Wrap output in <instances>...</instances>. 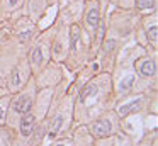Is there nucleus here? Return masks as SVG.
Returning a JSON list of instances; mask_svg holds the SVG:
<instances>
[{
    "label": "nucleus",
    "mask_w": 158,
    "mask_h": 146,
    "mask_svg": "<svg viewBox=\"0 0 158 146\" xmlns=\"http://www.w3.org/2000/svg\"><path fill=\"white\" fill-rule=\"evenodd\" d=\"M90 129H92V132L95 136H107L112 131V122L109 119H99V121H95L90 126Z\"/></svg>",
    "instance_id": "1"
},
{
    "label": "nucleus",
    "mask_w": 158,
    "mask_h": 146,
    "mask_svg": "<svg viewBox=\"0 0 158 146\" xmlns=\"http://www.w3.org/2000/svg\"><path fill=\"white\" fill-rule=\"evenodd\" d=\"M32 129H34V115L26 112L21 117V134L22 136H31Z\"/></svg>",
    "instance_id": "2"
},
{
    "label": "nucleus",
    "mask_w": 158,
    "mask_h": 146,
    "mask_svg": "<svg viewBox=\"0 0 158 146\" xmlns=\"http://www.w3.org/2000/svg\"><path fill=\"white\" fill-rule=\"evenodd\" d=\"M141 104H143V98H141V97H138V98H134V100L127 102V104H123L119 109H117V112H119V115L126 117V115H127V114H131L133 111L139 109V107H141Z\"/></svg>",
    "instance_id": "3"
},
{
    "label": "nucleus",
    "mask_w": 158,
    "mask_h": 146,
    "mask_svg": "<svg viewBox=\"0 0 158 146\" xmlns=\"http://www.w3.org/2000/svg\"><path fill=\"white\" fill-rule=\"evenodd\" d=\"M32 107V97L31 95H24V97H21L17 102H15L14 109L15 112H19V114H26V112H29Z\"/></svg>",
    "instance_id": "4"
},
{
    "label": "nucleus",
    "mask_w": 158,
    "mask_h": 146,
    "mask_svg": "<svg viewBox=\"0 0 158 146\" xmlns=\"http://www.w3.org/2000/svg\"><path fill=\"white\" fill-rule=\"evenodd\" d=\"M139 71L143 77H153L156 73V65H155L153 60H144L139 65Z\"/></svg>",
    "instance_id": "5"
},
{
    "label": "nucleus",
    "mask_w": 158,
    "mask_h": 146,
    "mask_svg": "<svg viewBox=\"0 0 158 146\" xmlns=\"http://www.w3.org/2000/svg\"><path fill=\"white\" fill-rule=\"evenodd\" d=\"M87 24H89L90 29H95L97 26H99V7H92L89 12V15H87Z\"/></svg>",
    "instance_id": "6"
},
{
    "label": "nucleus",
    "mask_w": 158,
    "mask_h": 146,
    "mask_svg": "<svg viewBox=\"0 0 158 146\" xmlns=\"http://www.w3.org/2000/svg\"><path fill=\"white\" fill-rule=\"evenodd\" d=\"M90 97H97V87L95 85H87V87L83 88L82 95H80V100L85 102L87 98H90Z\"/></svg>",
    "instance_id": "7"
},
{
    "label": "nucleus",
    "mask_w": 158,
    "mask_h": 146,
    "mask_svg": "<svg viewBox=\"0 0 158 146\" xmlns=\"http://www.w3.org/2000/svg\"><path fill=\"white\" fill-rule=\"evenodd\" d=\"M63 124V117L61 115H58V117H55V121L51 122V127H49V138H55L56 134H58L60 127H61Z\"/></svg>",
    "instance_id": "8"
},
{
    "label": "nucleus",
    "mask_w": 158,
    "mask_h": 146,
    "mask_svg": "<svg viewBox=\"0 0 158 146\" xmlns=\"http://www.w3.org/2000/svg\"><path fill=\"white\" fill-rule=\"evenodd\" d=\"M133 81H134V77H133V75L126 77V78H124V80L119 83V90H121V92H123V90H129L131 85H133Z\"/></svg>",
    "instance_id": "9"
},
{
    "label": "nucleus",
    "mask_w": 158,
    "mask_h": 146,
    "mask_svg": "<svg viewBox=\"0 0 158 146\" xmlns=\"http://www.w3.org/2000/svg\"><path fill=\"white\" fill-rule=\"evenodd\" d=\"M155 7V0H138V9L141 10H148Z\"/></svg>",
    "instance_id": "10"
},
{
    "label": "nucleus",
    "mask_w": 158,
    "mask_h": 146,
    "mask_svg": "<svg viewBox=\"0 0 158 146\" xmlns=\"http://www.w3.org/2000/svg\"><path fill=\"white\" fill-rule=\"evenodd\" d=\"M43 61V51H41V46L34 48V51H32V63L39 65Z\"/></svg>",
    "instance_id": "11"
},
{
    "label": "nucleus",
    "mask_w": 158,
    "mask_h": 146,
    "mask_svg": "<svg viewBox=\"0 0 158 146\" xmlns=\"http://www.w3.org/2000/svg\"><path fill=\"white\" fill-rule=\"evenodd\" d=\"M10 83H12V87H19V85H21V73H19V70H17V68H15V70H14V73H12V81H10Z\"/></svg>",
    "instance_id": "12"
},
{
    "label": "nucleus",
    "mask_w": 158,
    "mask_h": 146,
    "mask_svg": "<svg viewBox=\"0 0 158 146\" xmlns=\"http://www.w3.org/2000/svg\"><path fill=\"white\" fill-rule=\"evenodd\" d=\"M77 43H78V26H73V34H72V49H77Z\"/></svg>",
    "instance_id": "13"
},
{
    "label": "nucleus",
    "mask_w": 158,
    "mask_h": 146,
    "mask_svg": "<svg viewBox=\"0 0 158 146\" xmlns=\"http://www.w3.org/2000/svg\"><path fill=\"white\" fill-rule=\"evenodd\" d=\"M156 34H158V29H156V26H151L150 29H148V37H150L151 41H156Z\"/></svg>",
    "instance_id": "14"
},
{
    "label": "nucleus",
    "mask_w": 158,
    "mask_h": 146,
    "mask_svg": "<svg viewBox=\"0 0 158 146\" xmlns=\"http://www.w3.org/2000/svg\"><path fill=\"white\" fill-rule=\"evenodd\" d=\"M114 46H116V43H114V41H109V43L106 44V51H110Z\"/></svg>",
    "instance_id": "15"
},
{
    "label": "nucleus",
    "mask_w": 158,
    "mask_h": 146,
    "mask_svg": "<svg viewBox=\"0 0 158 146\" xmlns=\"http://www.w3.org/2000/svg\"><path fill=\"white\" fill-rule=\"evenodd\" d=\"M60 49H61V46H60V44H56L55 49H53V53H55V54H60Z\"/></svg>",
    "instance_id": "16"
},
{
    "label": "nucleus",
    "mask_w": 158,
    "mask_h": 146,
    "mask_svg": "<svg viewBox=\"0 0 158 146\" xmlns=\"http://www.w3.org/2000/svg\"><path fill=\"white\" fill-rule=\"evenodd\" d=\"M17 2H19V0H10V2H9V3H10V7H14L15 3H17Z\"/></svg>",
    "instance_id": "17"
},
{
    "label": "nucleus",
    "mask_w": 158,
    "mask_h": 146,
    "mask_svg": "<svg viewBox=\"0 0 158 146\" xmlns=\"http://www.w3.org/2000/svg\"><path fill=\"white\" fill-rule=\"evenodd\" d=\"M4 117V109H0V119Z\"/></svg>",
    "instance_id": "18"
}]
</instances>
